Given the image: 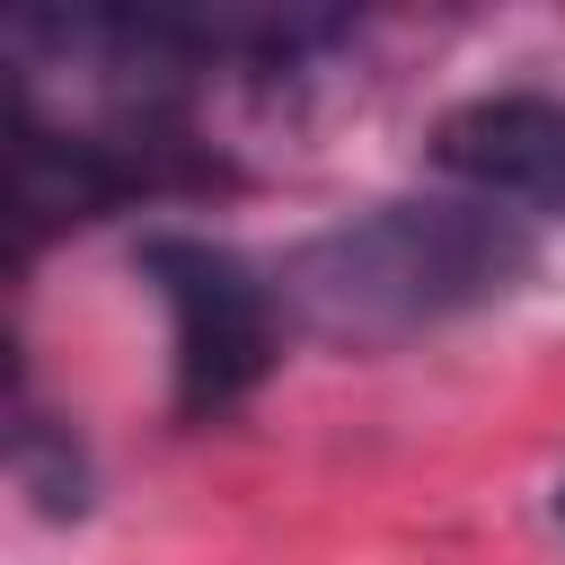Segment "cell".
<instances>
[{
  "label": "cell",
  "instance_id": "cell-1",
  "mask_svg": "<svg viewBox=\"0 0 565 565\" xmlns=\"http://www.w3.org/2000/svg\"><path fill=\"white\" fill-rule=\"evenodd\" d=\"M539 265V230L486 194H406L371 203L309 247L282 256V309L335 344H388L441 318H468L521 291Z\"/></svg>",
  "mask_w": 565,
  "mask_h": 565
},
{
  "label": "cell",
  "instance_id": "cell-2",
  "mask_svg": "<svg viewBox=\"0 0 565 565\" xmlns=\"http://www.w3.org/2000/svg\"><path fill=\"white\" fill-rule=\"evenodd\" d=\"M141 282L168 300L177 327V415L212 424L238 397H256V380L282 362V282H265L238 247L194 238V230H150L132 247Z\"/></svg>",
  "mask_w": 565,
  "mask_h": 565
},
{
  "label": "cell",
  "instance_id": "cell-3",
  "mask_svg": "<svg viewBox=\"0 0 565 565\" xmlns=\"http://www.w3.org/2000/svg\"><path fill=\"white\" fill-rule=\"evenodd\" d=\"M433 168L521 221H565V97L494 88L433 124Z\"/></svg>",
  "mask_w": 565,
  "mask_h": 565
},
{
  "label": "cell",
  "instance_id": "cell-4",
  "mask_svg": "<svg viewBox=\"0 0 565 565\" xmlns=\"http://www.w3.org/2000/svg\"><path fill=\"white\" fill-rule=\"evenodd\" d=\"M9 477H18V494H35L44 521H79L88 512V450L71 441V424L35 415L26 371H18V397H9Z\"/></svg>",
  "mask_w": 565,
  "mask_h": 565
},
{
  "label": "cell",
  "instance_id": "cell-5",
  "mask_svg": "<svg viewBox=\"0 0 565 565\" xmlns=\"http://www.w3.org/2000/svg\"><path fill=\"white\" fill-rule=\"evenodd\" d=\"M556 521H565V477H556Z\"/></svg>",
  "mask_w": 565,
  "mask_h": 565
}]
</instances>
